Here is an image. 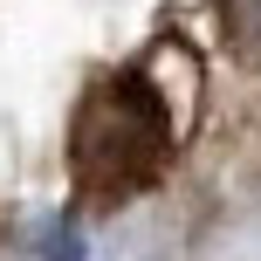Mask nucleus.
Returning <instances> with one entry per match:
<instances>
[{"label":"nucleus","mask_w":261,"mask_h":261,"mask_svg":"<svg viewBox=\"0 0 261 261\" xmlns=\"http://www.w3.org/2000/svg\"><path fill=\"white\" fill-rule=\"evenodd\" d=\"M227 28H234V48L261 55V0H227Z\"/></svg>","instance_id":"2"},{"label":"nucleus","mask_w":261,"mask_h":261,"mask_svg":"<svg viewBox=\"0 0 261 261\" xmlns=\"http://www.w3.org/2000/svg\"><path fill=\"white\" fill-rule=\"evenodd\" d=\"M165 144H172V117H165L158 83L151 76H110L103 90H90V103L76 117L69 165H76V186L96 206H117L124 193H138L165 165Z\"/></svg>","instance_id":"1"}]
</instances>
